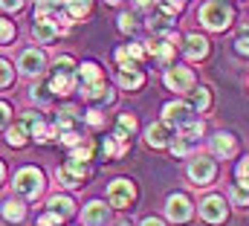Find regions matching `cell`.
Masks as SVG:
<instances>
[{
  "instance_id": "obj_1",
  "label": "cell",
  "mask_w": 249,
  "mask_h": 226,
  "mask_svg": "<svg viewBox=\"0 0 249 226\" xmlns=\"http://www.w3.org/2000/svg\"><path fill=\"white\" fill-rule=\"evenodd\" d=\"M200 20L209 26V29H223L229 20H232V9L223 6V3H206L200 9Z\"/></svg>"
},
{
  "instance_id": "obj_2",
  "label": "cell",
  "mask_w": 249,
  "mask_h": 226,
  "mask_svg": "<svg viewBox=\"0 0 249 226\" xmlns=\"http://www.w3.org/2000/svg\"><path fill=\"white\" fill-rule=\"evenodd\" d=\"M41 186L44 183H41V171L38 169H20L18 177H15V191L23 194V197H38Z\"/></svg>"
},
{
  "instance_id": "obj_3",
  "label": "cell",
  "mask_w": 249,
  "mask_h": 226,
  "mask_svg": "<svg viewBox=\"0 0 249 226\" xmlns=\"http://www.w3.org/2000/svg\"><path fill=\"white\" fill-rule=\"evenodd\" d=\"M107 197H110V203H113V206L124 209V206H130V203H133L136 188H133V183H130V180H113V183H110V188H107Z\"/></svg>"
},
{
  "instance_id": "obj_4",
  "label": "cell",
  "mask_w": 249,
  "mask_h": 226,
  "mask_svg": "<svg viewBox=\"0 0 249 226\" xmlns=\"http://www.w3.org/2000/svg\"><path fill=\"white\" fill-rule=\"evenodd\" d=\"M200 215H203V221H209V224H220V221L226 218V206H223V197H217V194L206 197V200L200 203Z\"/></svg>"
},
{
  "instance_id": "obj_5",
  "label": "cell",
  "mask_w": 249,
  "mask_h": 226,
  "mask_svg": "<svg viewBox=\"0 0 249 226\" xmlns=\"http://www.w3.org/2000/svg\"><path fill=\"white\" fill-rule=\"evenodd\" d=\"M165 84L171 87V90H180V93H191L194 87V75H191V70H186V67H174V70H168L165 73Z\"/></svg>"
},
{
  "instance_id": "obj_6",
  "label": "cell",
  "mask_w": 249,
  "mask_h": 226,
  "mask_svg": "<svg viewBox=\"0 0 249 226\" xmlns=\"http://www.w3.org/2000/svg\"><path fill=\"white\" fill-rule=\"evenodd\" d=\"M188 177H191V183H197V186L212 183V177H214V163H212V160H206V157L194 160V163L188 166Z\"/></svg>"
},
{
  "instance_id": "obj_7",
  "label": "cell",
  "mask_w": 249,
  "mask_h": 226,
  "mask_svg": "<svg viewBox=\"0 0 249 226\" xmlns=\"http://www.w3.org/2000/svg\"><path fill=\"white\" fill-rule=\"evenodd\" d=\"M188 119V105H183V102H171V105H165V111H162V122L168 125V128H183Z\"/></svg>"
},
{
  "instance_id": "obj_8",
  "label": "cell",
  "mask_w": 249,
  "mask_h": 226,
  "mask_svg": "<svg viewBox=\"0 0 249 226\" xmlns=\"http://www.w3.org/2000/svg\"><path fill=\"white\" fill-rule=\"evenodd\" d=\"M55 180H58L61 186H81V183L87 180V171H84L78 163H75V160H72V163H67L64 169H58Z\"/></svg>"
},
{
  "instance_id": "obj_9",
  "label": "cell",
  "mask_w": 249,
  "mask_h": 226,
  "mask_svg": "<svg viewBox=\"0 0 249 226\" xmlns=\"http://www.w3.org/2000/svg\"><path fill=\"white\" fill-rule=\"evenodd\" d=\"M188 215H191L188 197L186 194H171V197H168V218L177 221V224H183V221H188Z\"/></svg>"
},
{
  "instance_id": "obj_10",
  "label": "cell",
  "mask_w": 249,
  "mask_h": 226,
  "mask_svg": "<svg viewBox=\"0 0 249 226\" xmlns=\"http://www.w3.org/2000/svg\"><path fill=\"white\" fill-rule=\"evenodd\" d=\"M81 221H84L87 226H105V224H107V206H105V203H99V200H93V203L84 209Z\"/></svg>"
},
{
  "instance_id": "obj_11",
  "label": "cell",
  "mask_w": 249,
  "mask_h": 226,
  "mask_svg": "<svg viewBox=\"0 0 249 226\" xmlns=\"http://www.w3.org/2000/svg\"><path fill=\"white\" fill-rule=\"evenodd\" d=\"M72 84H75L72 70H55V75H53V81H50V90L67 96V93H72Z\"/></svg>"
},
{
  "instance_id": "obj_12",
  "label": "cell",
  "mask_w": 249,
  "mask_h": 226,
  "mask_svg": "<svg viewBox=\"0 0 249 226\" xmlns=\"http://www.w3.org/2000/svg\"><path fill=\"white\" fill-rule=\"evenodd\" d=\"M20 70H23L26 75H38V73L44 70V56H41L38 50H26V53L20 56Z\"/></svg>"
},
{
  "instance_id": "obj_13",
  "label": "cell",
  "mask_w": 249,
  "mask_h": 226,
  "mask_svg": "<svg viewBox=\"0 0 249 226\" xmlns=\"http://www.w3.org/2000/svg\"><path fill=\"white\" fill-rule=\"evenodd\" d=\"M55 35H58V26H55L50 18H38V20H35V38H38L41 44L55 41Z\"/></svg>"
},
{
  "instance_id": "obj_14",
  "label": "cell",
  "mask_w": 249,
  "mask_h": 226,
  "mask_svg": "<svg viewBox=\"0 0 249 226\" xmlns=\"http://www.w3.org/2000/svg\"><path fill=\"white\" fill-rule=\"evenodd\" d=\"M212 154H217V157H232V154H235V136H229V133L212 136Z\"/></svg>"
},
{
  "instance_id": "obj_15",
  "label": "cell",
  "mask_w": 249,
  "mask_h": 226,
  "mask_svg": "<svg viewBox=\"0 0 249 226\" xmlns=\"http://www.w3.org/2000/svg\"><path fill=\"white\" fill-rule=\"evenodd\" d=\"M206 53H209L206 38H200V35H188V38H186V58L197 61V58H203Z\"/></svg>"
},
{
  "instance_id": "obj_16",
  "label": "cell",
  "mask_w": 249,
  "mask_h": 226,
  "mask_svg": "<svg viewBox=\"0 0 249 226\" xmlns=\"http://www.w3.org/2000/svg\"><path fill=\"white\" fill-rule=\"evenodd\" d=\"M78 81H81V90H84V87H93V84H99V81H102V73H99V67H96V64H84V67L78 70Z\"/></svg>"
},
{
  "instance_id": "obj_17",
  "label": "cell",
  "mask_w": 249,
  "mask_h": 226,
  "mask_svg": "<svg viewBox=\"0 0 249 226\" xmlns=\"http://www.w3.org/2000/svg\"><path fill=\"white\" fill-rule=\"evenodd\" d=\"M209 102H212V96H209L206 87H194V90L188 93V108H191V111H206Z\"/></svg>"
},
{
  "instance_id": "obj_18",
  "label": "cell",
  "mask_w": 249,
  "mask_h": 226,
  "mask_svg": "<svg viewBox=\"0 0 249 226\" xmlns=\"http://www.w3.org/2000/svg\"><path fill=\"white\" fill-rule=\"evenodd\" d=\"M148 50L157 56L160 64H168V61L174 58V47H171V41H151V44H148Z\"/></svg>"
},
{
  "instance_id": "obj_19",
  "label": "cell",
  "mask_w": 249,
  "mask_h": 226,
  "mask_svg": "<svg viewBox=\"0 0 249 226\" xmlns=\"http://www.w3.org/2000/svg\"><path fill=\"white\" fill-rule=\"evenodd\" d=\"M81 93H84V99H90V102H110V90H107L105 81H99V84H93V87H84Z\"/></svg>"
},
{
  "instance_id": "obj_20",
  "label": "cell",
  "mask_w": 249,
  "mask_h": 226,
  "mask_svg": "<svg viewBox=\"0 0 249 226\" xmlns=\"http://www.w3.org/2000/svg\"><path fill=\"white\" fill-rule=\"evenodd\" d=\"M47 206H50V212H53V215H58V218H64V215H70V212H72V200H70V197H61V194L50 197V200H47Z\"/></svg>"
},
{
  "instance_id": "obj_21",
  "label": "cell",
  "mask_w": 249,
  "mask_h": 226,
  "mask_svg": "<svg viewBox=\"0 0 249 226\" xmlns=\"http://www.w3.org/2000/svg\"><path fill=\"white\" fill-rule=\"evenodd\" d=\"M148 142H151V145H157V148H160V145H165V142H168V125H165V122L151 125V128H148Z\"/></svg>"
},
{
  "instance_id": "obj_22",
  "label": "cell",
  "mask_w": 249,
  "mask_h": 226,
  "mask_svg": "<svg viewBox=\"0 0 249 226\" xmlns=\"http://www.w3.org/2000/svg\"><path fill=\"white\" fill-rule=\"evenodd\" d=\"M151 29L154 32H168L171 26H174V15H165V12H157V15H151Z\"/></svg>"
},
{
  "instance_id": "obj_23",
  "label": "cell",
  "mask_w": 249,
  "mask_h": 226,
  "mask_svg": "<svg viewBox=\"0 0 249 226\" xmlns=\"http://www.w3.org/2000/svg\"><path fill=\"white\" fill-rule=\"evenodd\" d=\"M142 78H145V75H142L139 70H133V67H130V70H122L119 84H122V87H127V90H136V87L142 84Z\"/></svg>"
},
{
  "instance_id": "obj_24",
  "label": "cell",
  "mask_w": 249,
  "mask_h": 226,
  "mask_svg": "<svg viewBox=\"0 0 249 226\" xmlns=\"http://www.w3.org/2000/svg\"><path fill=\"white\" fill-rule=\"evenodd\" d=\"M3 215H6V221H20V218L26 215V209H23V203H20V200H6Z\"/></svg>"
},
{
  "instance_id": "obj_25",
  "label": "cell",
  "mask_w": 249,
  "mask_h": 226,
  "mask_svg": "<svg viewBox=\"0 0 249 226\" xmlns=\"http://www.w3.org/2000/svg\"><path fill=\"white\" fill-rule=\"evenodd\" d=\"M6 139H9V145H23V142H26V133H23L20 125H15V128H9Z\"/></svg>"
},
{
  "instance_id": "obj_26",
  "label": "cell",
  "mask_w": 249,
  "mask_h": 226,
  "mask_svg": "<svg viewBox=\"0 0 249 226\" xmlns=\"http://www.w3.org/2000/svg\"><path fill=\"white\" fill-rule=\"evenodd\" d=\"M64 9H67V12H70L72 18H84V15L90 12V6H87V3H67Z\"/></svg>"
},
{
  "instance_id": "obj_27",
  "label": "cell",
  "mask_w": 249,
  "mask_h": 226,
  "mask_svg": "<svg viewBox=\"0 0 249 226\" xmlns=\"http://www.w3.org/2000/svg\"><path fill=\"white\" fill-rule=\"evenodd\" d=\"M32 136H35L38 142H44V139H50V136H53V131H50V128H47L44 122H38V125L32 128Z\"/></svg>"
},
{
  "instance_id": "obj_28",
  "label": "cell",
  "mask_w": 249,
  "mask_h": 226,
  "mask_svg": "<svg viewBox=\"0 0 249 226\" xmlns=\"http://www.w3.org/2000/svg\"><path fill=\"white\" fill-rule=\"evenodd\" d=\"M238 177H241V183L247 186V191H249V160H244V163L238 166Z\"/></svg>"
},
{
  "instance_id": "obj_29",
  "label": "cell",
  "mask_w": 249,
  "mask_h": 226,
  "mask_svg": "<svg viewBox=\"0 0 249 226\" xmlns=\"http://www.w3.org/2000/svg\"><path fill=\"white\" fill-rule=\"evenodd\" d=\"M232 200H235L238 206H244V203H249V191H244V188H232Z\"/></svg>"
},
{
  "instance_id": "obj_30",
  "label": "cell",
  "mask_w": 249,
  "mask_h": 226,
  "mask_svg": "<svg viewBox=\"0 0 249 226\" xmlns=\"http://www.w3.org/2000/svg\"><path fill=\"white\" fill-rule=\"evenodd\" d=\"M90 151H93L90 145H84V148H75V151H72V160H75V163H81V160H90Z\"/></svg>"
},
{
  "instance_id": "obj_31",
  "label": "cell",
  "mask_w": 249,
  "mask_h": 226,
  "mask_svg": "<svg viewBox=\"0 0 249 226\" xmlns=\"http://www.w3.org/2000/svg\"><path fill=\"white\" fill-rule=\"evenodd\" d=\"M119 26H122V32H133V29H136V20H133L130 15H122V18H119Z\"/></svg>"
},
{
  "instance_id": "obj_32",
  "label": "cell",
  "mask_w": 249,
  "mask_h": 226,
  "mask_svg": "<svg viewBox=\"0 0 249 226\" xmlns=\"http://www.w3.org/2000/svg\"><path fill=\"white\" fill-rule=\"evenodd\" d=\"M50 93H53V90H47V87H32V99H38V102H47Z\"/></svg>"
},
{
  "instance_id": "obj_33",
  "label": "cell",
  "mask_w": 249,
  "mask_h": 226,
  "mask_svg": "<svg viewBox=\"0 0 249 226\" xmlns=\"http://www.w3.org/2000/svg\"><path fill=\"white\" fill-rule=\"evenodd\" d=\"M119 125H122L124 131H127V128L133 131V128H136V119H133V116H127V113H122V116H119Z\"/></svg>"
},
{
  "instance_id": "obj_34",
  "label": "cell",
  "mask_w": 249,
  "mask_h": 226,
  "mask_svg": "<svg viewBox=\"0 0 249 226\" xmlns=\"http://www.w3.org/2000/svg\"><path fill=\"white\" fill-rule=\"evenodd\" d=\"M58 224H61V218H58V215H53V212L41 218V226H58Z\"/></svg>"
},
{
  "instance_id": "obj_35",
  "label": "cell",
  "mask_w": 249,
  "mask_h": 226,
  "mask_svg": "<svg viewBox=\"0 0 249 226\" xmlns=\"http://www.w3.org/2000/svg\"><path fill=\"white\" fill-rule=\"evenodd\" d=\"M12 84V67H9V61H3V87H9Z\"/></svg>"
},
{
  "instance_id": "obj_36",
  "label": "cell",
  "mask_w": 249,
  "mask_h": 226,
  "mask_svg": "<svg viewBox=\"0 0 249 226\" xmlns=\"http://www.w3.org/2000/svg\"><path fill=\"white\" fill-rule=\"evenodd\" d=\"M142 53H145V50H142L139 44H130V47H127V56L130 58H142Z\"/></svg>"
},
{
  "instance_id": "obj_37",
  "label": "cell",
  "mask_w": 249,
  "mask_h": 226,
  "mask_svg": "<svg viewBox=\"0 0 249 226\" xmlns=\"http://www.w3.org/2000/svg\"><path fill=\"white\" fill-rule=\"evenodd\" d=\"M87 122H90V125H102V113L90 111V113H87Z\"/></svg>"
},
{
  "instance_id": "obj_38",
  "label": "cell",
  "mask_w": 249,
  "mask_h": 226,
  "mask_svg": "<svg viewBox=\"0 0 249 226\" xmlns=\"http://www.w3.org/2000/svg\"><path fill=\"white\" fill-rule=\"evenodd\" d=\"M105 151H107V154H113V157H116V151H119V145H116V142H113V139H105Z\"/></svg>"
},
{
  "instance_id": "obj_39",
  "label": "cell",
  "mask_w": 249,
  "mask_h": 226,
  "mask_svg": "<svg viewBox=\"0 0 249 226\" xmlns=\"http://www.w3.org/2000/svg\"><path fill=\"white\" fill-rule=\"evenodd\" d=\"M3 41H12V23L3 20Z\"/></svg>"
},
{
  "instance_id": "obj_40",
  "label": "cell",
  "mask_w": 249,
  "mask_h": 226,
  "mask_svg": "<svg viewBox=\"0 0 249 226\" xmlns=\"http://www.w3.org/2000/svg\"><path fill=\"white\" fill-rule=\"evenodd\" d=\"M238 53H247V56H249V35L238 41Z\"/></svg>"
},
{
  "instance_id": "obj_41",
  "label": "cell",
  "mask_w": 249,
  "mask_h": 226,
  "mask_svg": "<svg viewBox=\"0 0 249 226\" xmlns=\"http://www.w3.org/2000/svg\"><path fill=\"white\" fill-rule=\"evenodd\" d=\"M142 226H162V224H160L157 218H148V221H145V224H142Z\"/></svg>"
},
{
  "instance_id": "obj_42",
  "label": "cell",
  "mask_w": 249,
  "mask_h": 226,
  "mask_svg": "<svg viewBox=\"0 0 249 226\" xmlns=\"http://www.w3.org/2000/svg\"><path fill=\"white\" fill-rule=\"evenodd\" d=\"M113 226H127V224H124V221H119V224H113Z\"/></svg>"
}]
</instances>
